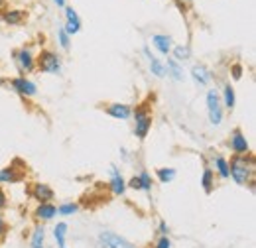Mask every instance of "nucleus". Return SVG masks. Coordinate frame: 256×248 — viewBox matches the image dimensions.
I'll return each mask as SVG.
<instances>
[{
	"label": "nucleus",
	"instance_id": "3",
	"mask_svg": "<svg viewBox=\"0 0 256 248\" xmlns=\"http://www.w3.org/2000/svg\"><path fill=\"white\" fill-rule=\"evenodd\" d=\"M36 71L46 75H62L64 73V58L50 48H42L36 56Z\"/></svg>",
	"mask_w": 256,
	"mask_h": 248
},
{
	"label": "nucleus",
	"instance_id": "36",
	"mask_svg": "<svg viewBox=\"0 0 256 248\" xmlns=\"http://www.w3.org/2000/svg\"><path fill=\"white\" fill-rule=\"evenodd\" d=\"M0 87H8V77L0 73Z\"/></svg>",
	"mask_w": 256,
	"mask_h": 248
},
{
	"label": "nucleus",
	"instance_id": "12",
	"mask_svg": "<svg viewBox=\"0 0 256 248\" xmlns=\"http://www.w3.org/2000/svg\"><path fill=\"white\" fill-rule=\"evenodd\" d=\"M174 38L170 36V34H152V38H150V48L156 52V56L158 58H170V54H172V48H174Z\"/></svg>",
	"mask_w": 256,
	"mask_h": 248
},
{
	"label": "nucleus",
	"instance_id": "35",
	"mask_svg": "<svg viewBox=\"0 0 256 248\" xmlns=\"http://www.w3.org/2000/svg\"><path fill=\"white\" fill-rule=\"evenodd\" d=\"M54 4H56L58 8H62V10H64L65 6H67V0H54Z\"/></svg>",
	"mask_w": 256,
	"mask_h": 248
},
{
	"label": "nucleus",
	"instance_id": "1",
	"mask_svg": "<svg viewBox=\"0 0 256 248\" xmlns=\"http://www.w3.org/2000/svg\"><path fill=\"white\" fill-rule=\"evenodd\" d=\"M228 180L238 187H248L256 182V160L252 154L228 158Z\"/></svg>",
	"mask_w": 256,
	"mask_h": 248
},
{
	"label": "nucleus",
	"instance_id": "15",
	"mask_svg": "<svg viewBox=\"0 0 256 248\" xmlns=\"http://www.w3.org/2000/svg\"><path fill=\"white\" fill-rule=\"evenodd\" d=\"M190 77H192V81L197 87H209L213 83V79H215L213 71L205 63H193L190 67Z\"/></svg>",
	"mask_w": 256,
	"mask_h": 248
},
{
	"label": "nucleus",
	"instance_id": "8",
	"mask_svg": "<svg viewBox=\"0 0 256 248\" xmlns=\"http://www.w3.org/2000/svg\"><path fill=\"white\" fill-rule=\"evenodd\" d=\"M226 148L230 150L232 156H246L250 154V142L246 138V134L242 132V128H232L228 138H226Z\"/></svg>",
	"mask_w": 256,
	"mask_h": 248
},
{
	"label": "nucleus",
	"instance_id": "9",
	"mask_svg": "<svg viewBox=\"0 0 256 248\" xmlns=\"http://www.w3.org/2000/svg\"><path fill=\"white\" fill-rule=\"evenodd\" d=\"M96 242L100 248H136L122 234H118L114 230H108V228H102V230L96 232Z\"/></svg>",
	"mask_w": 256,
	"mask_h": 248
},
{
	"label": "nucleus",
	"instance_id": "5",
	"mask_svg": "<svg viewBox=\"0 0 256 248\" xmlns=\"http://www.w3.org/2000/svg\"><path fill=\"white\" fill-rule=\"evenodd\" d=\"M26 174H28V166L20 158L12 160L8 166L0 168V187L22 184L26 180Z\"/></svg>",
	"mask_w": 256,
	"mask_h": 248
},
{
	"label": "nucleus",
	"instance_id": "34",
	"mask_svg": "<svg viewBox=\"0 0 256 248\" xmlns=\"http://www.w3.org/2000/svg\"><path fill=\"white\" fill-rule=\"evenodd\" d=\"M118 152H120V158H122V162H128V160H130V154H128L126 148H120Z\"/></svg>",
	"mask_w": 256,
	"mask_h": 248
},
{
	"label": "nucleus",
	"instance_id": "19",
	"mask_svg": "<svg viewBox=\"0 0 256 248\" xmlns=\"http://www.w3.org/2000/svg\"><path fill=\"white\" fill-rule=\"evenodd\" d=\"M164 67H166V77L172 79L174 83H184V81L188 79L186 69H184V65L180 62L168 58V60H164Z\"/></svg>",
	"mask_w": 256,
	"mask_h": 248
},
{
	"label": "nucleus",
	"instance_id": "20",
	"mask_svg": "<svg viewBox=\"0 0 256 248\" xmlns=\"http://www.w3.org/2000/svg\"><path fill=\"white\" fill-rule=\"evenodd\" d=\"M219 96H221V102H223V108L224 110H234V106H236V91H234V87H232V83L230 81H224L223 87L219 89Z\"/></svg>",
	"mask_w": 256,
	"mask_h": 248
},
{
	"label": "nucleus",
	"instance_id": "17",
	"mask_svg": "<svg viewBox=\"0 0 256 248\" xmlns=\"http://www.w3.org/2000/svg\"><path fill=\"white\" fill-rule=\"evenodd\" d=\"M102 108L114 120H130V116H132V104H128V102H108Z\"/></svg>",
	"mask_w": 256,
	"mask_h": 248
},
{
	"label": "nucleus",
	"instance_id": "27",
	"mask_svg": "<svg viewBox=\"0 0 256 248\" xmlns=\"http://www.w3.org/2000/svg\"><path fill=\"white\" fill-rule=\"evenodd\" d=\"M136 176H138V182H140V187H142V193L150 195L152 189H154V176L148 170H140Z\"/></svg>",
	"mask_w": 256,
	"mask_h": 248
},
{
	"label": "nucleus",
	"instance_id": "6",
	"mask_svg": "<svg viewBox=\"0 0 256 248\" xmlns=\"http://www.w3.org/2000/svg\"><path fill=\"white\" fill-rule=\"evenodd\" d=\"M205 110L211 126H221L224 120V108L219 96V89L211 87L205 91Z\"/></svg>",
	"mask_w": 256,
	"mask_h": 248
},
{
	"label": "nucleus",
	"instance_id": "25",
	"mask_svg": "<svg viewBox=\"0 0 256 248\" xmlns=\"http://www.w3.org/2000/svg\"><path fill=\"white\" fill-rule=\"evenodd\" d=\"M170 58L176 60V62H180L182 65L188 63L192 60V46H190V44H174Z\"/></svg>",
	"mask_w": 256,
	"mask_h": 248
},
{
	"label": "nucleus",
	"instance_id": "11",
	"mask_svg": "<svg viewBox=\"0 0 256 248\" xmlns=\"http://www.w3.org/2000/svg\"><path fill=\"white\" fill-rule=\"evenodd\" d=\"M0 22L8 28L22 26L28 22V10L26 8H2L0 10Z\"/></svg>",
	"mask_w": 256,
	"mask_h": 248
},
{
	"label": "nucleus",
	"instance_id": "28",
	"mask_svg": "<svg viewBox=\"0 0 256 248\" xmlns=\"http://www.w3.org/2000/svg\"><path fill=\"white\" fill-rule=\"evenodd\" d=\"M56 42H58L60 50H64V52L71 50V36H67V32L64 28H58V32H56Z\"/></svg>",
	"mask_w": 256,
	"mask_h": 248
},
{
	"label": "nucleus",
	"instance_id": "32",
	"mask_svg": "<svg viewBox=\"0 0 256 248\" xmlns=\"http://www.w3.org/2000/svg\"><path fill=\"white\" fill-rule=\"evenodd\" d=\"M8 232H10V224H8V220H6V218L2 217V213H0V244L6 240Z\"/></svg>",
	"mask_w": 256,
	"mask_h": 248
},
{
	"label": "nucleus",
	"instance_id": "13",
	"mask_svg": "<svg viewBox=\"0 0 256 248\" xmlns=\"http://www.w3.org/2000/svg\"><path fill=\"white\" fill-rule=\"evenodd\" d=\"M215 174L217 180L221 182H228V158L221 152H215V154L209 156V160H203Z\"/></svg>",
	"mask_w": 256,
	"mask_h": 248
},
{
	"label": "nucleus",
	"instance_id": "37",
	"mask_svg": "<svg viewBox=\"0 0 256 248\" xmlns=\"http://www.w3.org/2000/svg\"><path fill=\"white\" fill-rule=\"evenodd\" d=\"M6 2H8V0H0V10H2V8H6Z\"/></svg>",
	"mask_w": 256,
	"mask_h": 248
},
{
	"label": "nucleus",
	"instance_id": "29",
	"mask_svg": "<svg viewBox=\"0 0 256 248\" xmlns=\"http://www.w3.org/2000/svg\"><path fill=\"white\" fill-rule=\"evenodd\" d=\"M228 75H230L232 81H240L242 75H244V67H242V63H232L230 69H228Z\"/></svg>",
	"mask_w": 256,
	"mask_h": 248
},
{
	"label": "nucleus",
	"instance_id": "38",
	"mask_svg": "<svg viewBox=\"0 0 256 248\" xmlns=\"http://www.w3.org/2000/svg\"><path fill=\"white\" fill-rule=\"evenodd\" d=\"M48 248H52V246H48Z\"/></svg>",
	"mask_w": 256,
	"mask_h": 248
},
{
	"label": "nucleus",
	"instance_id": "7",
	"mask_svg": "<svg viewBox=\"0 0 256 248\" xmlns=\"http://www.w3.org/2000/svg\"><path fill=\"white\" fill-rule=\"evenodd\" d=\"M8 87L14 91V94H18L24 100H30V98H34L38 94V85L28 75H14V77H10L8 79Z\"/></svg>",
	"mask_w": 256,
	"mask_h": 248
},
{
	"label": "nucleus",
	"instance_id": "4",
	"mask_svg": "<svg viewBox=\"0 0 256 248\" xmlns=\"http://www.w3.org/2000/svg\"><path fill=\"white\" fill-rule=\"evenodd\" d=\"M36 48L34 44H24L12 52V60L18 69V75H32L36 73Z\"/></svg>",
	"mask_w": 256,
	"mask_h": 248
},
{
	"label": "nucleus",
	"instance_id": "22",
	"mask_svg": "<svg viewBox=\"0 0 256 248\" xmlns=\"http://www.w3.org/2000/svg\"><path fill=\"white\" fill-rule=\"evenodd\" d=\"M46 224H34L32 230H30V240H28V246L30 248H48L46 244Z\"/></svg>",
	"mask_w": 256,
	"mask_h": 248
},
{
	"label": "nucleus",
	"instance_id": "39",
	"mask_svg": "<svg viewBox=\"0 0 256 248\" xmlns=\"http://www.w3.org/2000/svg\"><path fill=\"white\" fill-rule=\"evenodd\" d=\"M176 2H178V0H176Z\"/></svg>",
	"mask_w": 256,
	"mask_h": 248
},
{
	"label": "nucleus",
	"instance_id": "31",
	"mask_svg": "<svg viewBox=\"0 0 256 248\" xmlns=\"http://www.w3.org/2000/svg\"><path fill=\"white\" fill-rule=\"evenodd\" d=\"M170 232H172V228H170L168 220L160 218L158 224H156V236H170Z\"/></svg>",
	"mask_w": 256,
	"mask_h": 248
},
{
	"label": "nucleus",
	"instance_id": "16",
	"mask_svg": "<svg viewBox=\"0 0 256 248\" xmlns=\"http://www.w3.org/2000/svg\"><path fill=\"white\" fill-rule=\"evenodd\" d=\"M58 217V205L56 203H38L32 211L34 222L38 224H48Z\"/></svg>",
	"mask_w": 256,
	"mask_h": 248
},
{
	"label": "nucleus",
	"instance_id": "26",
	"mask_svg": "<svg viewBox=\"0 0 256 248\" xmlns=\"http://www.w3.org/2000/svg\"><path fill=\"white\" fill-rule=\"evenodd\" d=\"M81 211V205H79V201H62L60 205H58V215L60 217H73V215H77Z\"/></svg>",
	"mask_w": 256,
	"mask_h": 248
},
{
	"label": "nucleus",
	"instance_id": "2",
	"mask_svg": "<svg viewBox=\"0 0 256 248\" xmlns=\"http://www.w3.org/2000/svg\"><path fill=\"white\" fill-rule=\"evenodd\" d=\"M132 134L136 140L144 142L150 132H152V126H154V110H152V104L150 102H138V104H132Z\"/></svg>",
	"mask_w": 256,
	"mask_h": 248
},
{
	"label": "nucleus",
	"instance_id": "24",
	"mask_svg": "<svg viewBox=\"0 0 256 248\" xmlns=\"http://www.w3.org/2000/svg\"><path fill=\"white\" fill-rule=\"evenodd\" d=\"M178 178V170L172 166H162L154 172V182H158L162 186H170L172 182H176Z\"/></svg>",
	"mask_w": 256,
	"mask_h": 248
},
{
	"label": "nucleus",
	"instance_id": "10",
	"mask_svg": "<svg viewBox=\"0 0 256 248\" xmlns=\"http://www.w3.org/2000/svg\"><path fill=\"white\" fill-rule=\"evenodd\" d=\"M28 197L34 203H54L56 201V189L46 182H34L28 187Z\"/></svg>",
	"mask_w": 256,
	"mask_h": 248
},
{
	"label": "nucleus",
	"instance_id": "30",
	"mask_svg": "<svg viewBox=\"0 0 256 248\" xmlns=\"http://www.w3.org/2000/svg\"><path fill=\"white\" fill-rule=\"evenodd\" d=\"M150 248H174V242L170 236H156V240L150 244Z\"/></svg>",
	"mask_w": 256,
	"mask_h": 248
},
{
	"label": "nucleus",
	"instance_id": "14",
	"mask_svg": "<svg viewBox=\"0 0 256 248\" xmlns=\"http://www.w3.org/2000/svg\"><path fill=\"white\" fill-rule=\"evenodd\" d=\"M108 174H110V178H108L106 187H108L110 195H114V197H124L128 191V187H126V180H124L122 172L118 170V166H110Z\"/></svg>",
	"mask_w": 256,
	"mask_h": 248
},
{
	"label": "nucleus",
	"instance_id": "21",
	"mask_svg": "<svg viewBox=\"0 0 256 248\" xmlns=\"http://www.w3.org/2000/svg\"><path fill=\"white\" fill-rule=\"evenodd\" d=\"M52 236L56 240L58 248H67V238H69V224L65 220H58L52 228Z\"/></svg>",
	"mask_w": 256,
	"mask_h": 248
},
{
	"label": "nucleus",
	"instance_id": "23",
	"mask_svg": "<svg viewBox=\"0 0 256 248\" xmlns=\"http://www.w3.org/2000/svg\"><path fill=\"white\" fill-rule=\"evenodd\" d=\"M199 186H201V189H203L207 195H211V193L215 191V187H217V178H215L213 170H211L207 164L203 166V172H201V178H199Z\"/></svg>",
	"mask_w": 256,
	"mask_h": 248
},
{
	"label": "nucleus",
	"instance_id": "18",
	"mask_svg": "<svg viewBox=\"0 0 256 248\" xmlns=\"http://www.w3.org/2000/svg\"><path fill=\"white\" fill-rule=\"evenodd\" d=\"M64 18H65V24H64V30L67 32V36H77L81 32V18L77 14V10L73 6H65L64 8Z\"/></svg>",
	"mask_w": 256,
	"mask_h": 248
},
{
	"label": "nucleus",
	"instance_id": "33",
	"mask_svg": "<svg viewBox=\"0 0 256 248\" xmlns=\"http://www.w3.org/2000/svg\"><path fill=\"white\" fill-rule=\"evenodd\" d=\"M10 205V199H8V193L4 191V187H0V213H4Z\"/></svg>",
	"mask_w": 256,
	"mask_h": 248
}]
</instances>
